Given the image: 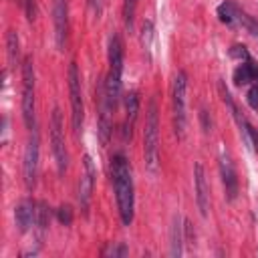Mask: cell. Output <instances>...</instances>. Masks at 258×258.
Wrapping results in <instances>:
<instances>
[{
  "mask_svg": "<svg viewBox=\"0 0 258 258\" xmlns=\"http://www.w3.org/2000/svg\"><path fill=\"white\" fill-rule=\"evenodd\" d=\"M111 181H113L121 222H123V226H129L133 222L135 194H133V177H131L129 161L121 153L113 155V159H111Z\"/></svg>",
  "mask_w": 258,
  "mask_h": 258,
  "instance_id": "1",
  "label": "cell"
},
{
  "mask_svg": "<svg viewBox=\"0 0 258 258\" xmlns=\"http://www.w3.org/2000/svg\"><path fill=\"white\" fill-rule=\"evenodd\" d=\"M137 2H139V0H123V16H125V28H127V32H133Z\"/></svg>",
  "mask_w": 258,
  "mask_h": 258,
  "instance_id": "20",
  "label": "cell"
},
{
  "mask_svg": "<svg viewBox=\"0 0 258 258\" xmlns=\"http://www.w3.org/2000/svg\"><path fill=\"white\" fill-rule=\"evenodd\" d=\"M246 101H248V105H250L252 109H258V85L250 87V91H248V95H246Z\"/></svg>",
  "mask_w": 258,
  "mask_h": 258,
  "instance_id": "26",
  "label": "cell"
},
{
  "mask_svg": "<svg viewBox=\"0 0 258 258\" xmlns=\"http://www.w3.org/2000/svg\"><path fill=\"white\" fill-rule=\"evenodd\" d=\"M22 4H24L28 20H34V16H36V0H22Z\"/></svg>",
  "mask_w": 258,
  "mask_h": 258,
  "instance_id": "27",
  "label": "cell"
},
{
  "mask_svg": "<svg viewBox=\"0 0 258 258\" xmlns=\"http://www.w3.org/2000/svg\"><path fill=\"white\" fill-rule=\"evenodd\" d=\"M50 151L56 163L58 173L62 175L69 165V153H67V143H64V129H62V115L54 107L50 115Z\"/></svg>",
  "mask_w": 258,
  "mask_h": 258,
  "instance_id": "5",
  "label": "cell"
},
{
  "mask_svg": "<svg viewBox=\"0 0 258 258\" xmlns=\"http://www.w3.org/2000/svg\"><path fill=\"white\" fill-rule=\"evenodd\" d=\"M22 117L28 129H34V67L32 58L22 60Z\"/></svg>",
  "mask_w": 258,
  "mask_h": 258,
  "instance_id": "6",
  "label": "cell"
},
{
  "mask_svg": "<svg viewBox=\"0 0 258 258\" xmlns=\"http://www.w3.org/2000/svg\"><path fill=\"white\" fill-rule=\"evenodd\" d=\"M151 38H153V24H151V20H143V24H141V44H143L145 52L151 50Z\"/></svg>",
  "mask_w": 258,
  "mask_h": 258,
  "instance_id": "21",
  "label": "cell"
},
{
  "mask_svg": "<svg viewBox=\"0 0 258 258\" xmlns=\"http://www.w3.org/2000/svg\"><path fill=\"white\" fill-rule=\"evenodd\" d=\"M218 18L224 22V24H236L238 22V18H240V10L232 4V2H222L220 6H218Z\"/></svg>",
  "mask_w": 258,
  "mask_h": 258,
  "instance_id": "19",
  "label": "cell"
},
{
  "mask_svg": "<svg viewBox=\"0 0 258 258\" xmlns=\"http://www.w3.org/2000/svg\"><path fill=\"white\" fill-rule=\"evenodd\" d=\"M230 56H232V58H240V60H250L248 50H246L244 44H234V46L230 48Z\"/></svg>",
  "mask_w": 258,
  "mask_h": 258,
  "instance_id": "24",
  "label": "cell"
},
{
  "mask_svg": "<svg viewBox=\"0 0 258 258\" xmlns=\"http://www.w3.org/2000/svg\"><path fill=\"white\" fill-rule=\"evenodd\" d=\"M183 220H181V216L179 214H175L173 216V224H171V256L173 258H179L181 254H183V240H185V236H183V224H181Z\"/></svg>",
  "mask_w": 258,
  "mask_h": 258,
  "instance_id": "15",
  "label": "cell"
},
{
  "mask_svg": "<svg viewBox=\"0 0 258 258\" xmlns=\"http://www.w3.org/2000/svg\"><path fill=\"white\" fill-rule=\"evenodd\" d=\"M137 113H139V97H137V93H129L125 99V123H123V137L125 139L131 137V133H133Z\"/></svg>",
  "mask_w": 258,
  "mask_h": 258,
  "instance_id": "14",
  "label": "cell"
},
{
  "mask_svg": "<svg viewBox=\"0 0 258 258\" xmlns=\"http://www.w3.org/2000/svg\"><path fill=\"white\" fill-rule=\"evenodd\" d=\"M258 79V69L248 60V62H244V64H240L236 71H234V83L236 85H248V83H252V81H256Z\"/></svg>",
  "mask_w": 258,
  "mask_h": 258,
  "instance_id": "17",
  "label": "cell"
},
{
  "mask_svg": "<svg viewBox=\"0 0 258 258\" xmlns=\"http://www.w3.org/2000/svg\"><path fill=\"white\" fill-rule=\"evenodd\" d=\"M38 157H40V145H38V129H30V139L24 149V183L28 189H34L36 177H38Z\"/></svg>",
  "mask_w": 258,
  "mask_h": 258,
  "instance_id": "8",
  "label": "cell"
},
{
  "mask_svg": "<svg viewBox=\"0 0 258 258\" xmlns=\"http://www.w3.org/2000/svg\"><path fill=\"white\" fill-rule=\"evenodd\" d=\"M52 22H54V40L58 50L67 44L69 34V4L67 0H52Z\"/></svg>",
  "mask_w": 258,
  "mask_h": 258,
  "instance_id": "10",
  "label": "cell"
},
{
  "mask_svg": "<svg viewBox=\"0 0 258 258\" xmlns=\"http://www.w3.org/2000/svg\"><path fill=\"white\" fill-rule=\"evenodd\" d=\"M48 224H50V208L46 202L40 200V202H36V220H34V230H36L40 240H42Z\"/></svg>",
  "mask_w": 258,
  "mask_h": 258,
  "instance_id": "16",
  "label": "cell"
},
{
  "mask_svg": "<svg viewBox=\"0 0 258 258\" xmlns=\"http://www.w3.org/2000/svg\"><path fill=\"white\" fill-rule=\"evenodd\" d=\"M220 175H222V183L226 189V200L234 202L238 196V177H236V169L232 165V159L226 153H222V157H220Z\"/></svg>",
  "mask_w": 258,
  "mask_h": 258,
  "instance_id": "12",
  "label": "cell"
},
{
  "mask_svg": "<svg viewBox=\"0 0 258 258\" xmlns=\"http://www.w3.org/2000/svg\"><path fill=\"white\" fill-rule=\"evenodd\" d=\"M56 218H58V222L62 226H71L73 224V210H71V206H60L56 210Z\"/></svg>",
  "mask_w": 258,
  "mask_h": 258,
  "instance_id": "23",
  "label": "cell"
},
{
  "mask_svg": "<svg viewBox=\"0 0 258 258\" xmlns=\"http://www.w3.org/2000/svg\"><path fill=\"white\" fill-rule=\"evenodd\" d=\"M121 91H123V44L119 34H113L109 42V73L105 79V93L113 111L117 109Z\"/></svg>",
  "mask_w": 258,
  "mask_h": 258,
  "instance_id": "2",
  "label": "cell"
},
{
  "mask_svg": "<svg viewBox=\"0 0 258 258\" xmlns=\"http://www.w3.org/2000/svg\"><path fill=\"white\" fill-rule=\"evenodd\" d=\"M200 121H202L204 133H212V117H210L208 109H202V111H200Z\"/></svg>",
  "mask_w": 258,
  "mask_h": 258,
  "instance_id": "25",
  "label": "cell"
},
{
  "mask_svg": "<svg viewBox=\"0 0 258 258\" xmlns=\"http://www.w3.org/2000/svg\"><path fill=\"white\" fill-rule=\"evenodd\" d=\"M14 220H16L18 232H22V234H26L30 228H34V220H36V202H32V200H22V202L14 208Z\"/></svg>",
  "mask_w": 258,
  "mask_h": 258,
  "instance_id": "13",
  "label": "cell"
},
{
  "mask_svg": "<svg viewBox=\"0 0 258 258\" xmlns=\"http://www.w3.org/2000/svg\"><path fill=\"white\" fill-rule=\"evenodd\" d=\"M95 177H97V169L93 165V159L89 155H85L83 157V171H81V179H79V204H81V210H83L85 216H89Z\"/></svg>",
  "mask_w": 258,
  "mask_h": 258,
  "instance_id": "9",
  "label": "cell"
},
{
  "mask_svg": "<svg viewBox=\"0 0 258 258\" xmlns=\"http://www.w3.org/2000/svg\"><path fill=\"white\" fill-rule=\"evenodd\" d=\"M69 95H71V117H73V131L79 137L83 131V119H85V105H83V93H81V77L75 62L69 64Z\"/></svg>",
  "mask_w": 258,
  "mask_h": 258,
  "instance_id": "7",
  "label": "cell"
},
{
  "mask_svg": "<svg viewBox=\"0 0 258 258\" xmlns=\"http://www.w3.org/2000/svg\"><path fill=\"white\" fill-rule=\"evenodd\" d=\"M185 95H187V75L179 71L173 77L171 85V109H173V129L177 139H183L185 135V123H187V113H185Z\"/></svg>",
  "mask_w": 258,
  "mask_h": 258,
  "instance_id": "4",
  "label": "cell"
},
{
  "mask_svg": "<svg viewBox=\"0 0 258 258\" xmlns=\"http://www.w3.org/2000/svg\"><path fill=\"white\" fill-rule=\"evenodd\" d=\"M6 52H8L10 67H16L20 62V42H18L16 30H8V34H6Z\"/></svg>",
  "mask_w": 258,
  "mask_h": 258,
  "instance_id": "18",
  "label": "cell"
},
{
  "mask_svg": "<svg viewBox=\"0 0 258 258\" xmlns=\"http://www.w3.org/2000/svg\"><path fill=\"white\" fill-rule=\"evenodd\" d=\"M93 2H95V0H93Z\"/></svg>",
  "mask_w": 258,
  "mask_h": 258,
  "instance_id": "28",
  "label": "cell"
},
{
  "mask_svg": "<svg viewBox=\"0 0 258 258\" xmlns=\"http://www.w3.org/2000/svg\"><path fill=\"white\" fill-rule=\"evenodd\" d=\"M143 157L147 171L155 173L159 167V117L155 99H151L147 107V119L143 129Z\"/></svg>",
  "mask_w": 258,
  "mask_h": 258,
  "instance_id": "3",
  "label": "cell"
},
{
  "mask_svg": "<svg viewBox=\"0 0 258 258\" xmlns=\"http://www.w3.org/2000/svg\"><path fill=\"white\" fill-rule=\"evenodd\" d=\"M194 187H196V204L200 214L206 218L210 210V187L206 181V169L200 161L194 163Z\"/></svg>",
  "mask_w": 258,
  "mask_h": 258,
  "instance_id": "11",
  "label": "cell"
},
{
  "mask_svg": "<svg viewBox=\"0 0 258 258\" xmlns=\"http://www.w3.org/2000/svg\"><path fill=\"white\" fill-rule=\"evenodd\" d=\"M101 254H103V256H113V258H117V256H127V254H129V248H127L123 242H115V244H109Z\"/></svg>",
  "mask_w": 258,
  "mask_h": 258,
  "instance_id": "22",
  "label": "cell"
}]
</instances>
